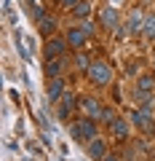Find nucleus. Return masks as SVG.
Returning a JSON list of instances; mask_svg holds the SVG:
<instances>
[{"label": "nucleus", "instance_id": "nucleus-1", "mask_svg": "<svg viewBox=\"0 0 155 161\" xmlns=\"http://www.w3.org/2000/svg\"><path fill=\"white\" fill-rule=\"evenodd\" d=\"M88 78H91L96 86H107L110 80H112V67H110L104 59H96V62H91V67H88Z\"/></svg>", "mask_w": 155, "mask_h": 161}, {"label": "nucleus", "instance_id": "nucleus-2", "mask_svg": "<svg viewBox=\"0 0 155 161\" xmlns=\"http://www.w3.org/2000/svg\"><path fill=\"white\" fill-rule=\"evenodd\" d=\"M72 137L78 142H91V140H96V124H94V118H83L78 124H72Z\"/></svg>", "mask_w": 155, "mask_h": 161}, {"label": "nucleus", "instance_id": "nucleus-3", "mask_svg": "<svg viewBox=\"0 0 155 161\" xmlns=\"http://www.w3.org/2000/svg\"><path fill=\"white\" fill-rule=\"evenodd\" d=\"M67 46H70V43H67L64 38H51V40H48V46H46V51H43V54H46V59H59V57H64Z\"/></svg>", "mask_w": 155, "mask_h": 161}, {"label": "nucleus", "instance_id": "nucleus-4", "mask_svg": "<svg viewBox=\"0 0 155 161\" xmlns=\"http://www.w3.org/2000/svg\"><path fill=\"white\" fill-rule=\"evenodd\" d=\"M99 22H102L107 30H118V24H121V19H118V8H115V6L102 8V14H99Z\"/></svg>", "mask_w": 155, "mask_h": 161}, {"label": "nucleus", "instance_id": "nucleus-5", "mask_svg": "<svg viewBox=\"0 0 155 161\" xmlns=\"http://www.w3.org/2000/svg\"><path fill=\"white\" fill-rule=\"evenodd\" d=\"M131 124L139 126V129H144V132H152V115H150L147 110H142V108L131 113Z\"/></svg>", "mask_w": 155, "mask_h": 161}, {"label": "nucleus", "instance_id": "nucleus-6", "mask_svg": "<svg viewBox=\"0 0 155 161\" xmlns=\"http://www.w3.org/2000/svg\"><path fill=\"white\" fill-rule=\"evenodd\" d=\"M88 156H91V158L94 161H104V158H107V142H104V140H91V145H88Z\"/></svg>", "mask_w": 155, "mask_h": 161}, {"label": "nucleus", "instance_id": "nucleus-7", "mask_svg": "<svg viewBox=\"0 0 155 161\" xmlns=\"http://www.w3.org/2000/svg\"><path fill=\"white\" fill-rule=\"evenodd\" d=\"M80 108L88 113V118H102V113H104V108H99V102L94 97H86V99H80Z\"/></svg>", "mask_w": 155, "mask_h": 161}, {"label": "nucleus", "instance_id": "nucleus-8", "mask_svg": "<svg viewBox=\"0 0 155 161\" xmlns=\"http://www.w3.org/2000/svg\"><path fill=\"white\" fill-rule=\"evenodd\" d=\"M144 19H147V16H144V14L139 11V8H137V11H131V16H128V24H126V27H128V32H131V35L142 32V27H144Z\"/></svg>", "mask_w": 155, "mask_h": 161}, {"label": "nucleus", "instance_id": "nucleus-9", "mask_svg": "<svg viewBox=\"0 0 155 161\" xmlns=\"http://www.w3.org/2000/svg\"><path fill=\"white\" fill-rule=\"evenodd\" d=\"M64 94H67V92H64V80L62 78H54L51 86H48V99H51V102H59Z\"/></svg>", "mask_w": 155, "mask_h": 161}, {"label": "nucleus", "instance_id": "nucleus-10", "mask_svg": "<svg viewBox=\"0 0 155 161\" xmlns=\"http://www.w3.org/2000/svg\"><path fill=\"white\" fill-rule=\"evenodd\" d=\"M86 38H88V35L83 32L80 27H72V30H70V32H67V43H70V46H72V48H80L83 43H86Z\"/></svg>", "mask_w": 155, "mask_h": 161}, {"label": "nucleus", "instance_id": "nucleus-11", "mask_svg": "<svg viewBox=\"0 0 155 161\" xmlns=\"http://www.w3.org/2000/svg\"><path fill=\"white\" fill-rule=\"evenodd\" d=\"M46 73L51 75V78H62V73H64V57H59V59H48Z\"/></svg>", "mask_w": 155, "mask_h": 161}, {"label": "nucleus", "instance_id": "nucleus-12", "mask_svg": "<svg viewBox=\"0 0 155 161\" xmlns=\"http://www.w3.org/2000/svg\"><path fill=\"white\" fill-rule=\"evenodd\" d=\"M72 108H75V99L70 97V94H64V97H62V105H59V118L67 121L70 113H72Z\"/></svg>", "mask_w": 155, "mask_h": 161}, {"label": "nucleus", "instance_id": "nucleus-13", "mask_svg": "<svg viewBox=\"0 0 155 161\" xmlns=\"http://www.w3.org/2000/svg\"><path fill=\"white\" fill-rule=\"evenodd\" d=\"M152 89H155V78H152V75H142V78L137 80V92L139 94H144V92L150 94Z\"/></svg>", "mask_w": 155, "mask_h": 161}, {"label": "nucleus", "instance_id": "nucleus-14", "mask_svg": "<svg viewBox=\"0 0 155 161\" xmlns=\"http://www.w3.org/2000/svg\"><path fill=\"white\" fill-rule=\"evenodd\" d=\"M38 24H40V35H54V30H56V19L48 16V14H46Z\"/></svg>", "mask_w": 155, "mask_h": 161}, {"label": "nucleus", "instance_id": "nucleus-15", "mask_svg": "<svg viewBox=\"0 0 155 161\" xmlns=\"http://www.w3.org/2000/svg\"><path fill=\"white\" fill-rule=\"evenodd\" d=\"M72 14L78 19H88V14H91V3H88V0H80V3L72 8Z\"/></svg>", "mask_w": 155, "mask_h": 161}, {"label": "nucleus", "instance_id": "nucleus-16", "mask_svg": "<svg viewBox=\"0 0 155 161\" xmlns=\"http://www.w3.org/2000/svg\"><path fill=\"white\" fill-rule=\"evenodd\" d=\"M142 35H144V38H147V40H155V16H147V19H144Z\"/></svg>", "mask_w": 155, "mask_h": 161}, {"label": "nucleus", "instance_id": "nucleus-17", "mask_svg": "<svg viewBox=\"0 0 155 161\" xmlns=\"http://www.w3.org/2000/svg\"><path fill=\"white\" fill-rule=\"evenodd\" d=\"M112 132H115V137H128V124L123 118H118L112 124Z\"/></svg>", "mask_w": 155, "mask_h": 161}, {"label": "nucleus", "instance_id": "nucleus-18", "mask_svg": "<svg viewBox=\"0 0 155 161\" xmlns=\"http://www.w3.org/2000/svg\"><path fill=\"white\" fill-rule=\"evenodd\" d=\"M102 121L107 124V126H112V124H115L118 118H115V113H112V110H104V113H102Z\"/></svg>", "mask_w": 155, "mask_h": 161}, {"label": "nucleus", "instance_id": "nucleus-19", "mask_svg": "<svg viewBox=\"0 0 155 161\" xmlns=\"http://www.w3.org/2000/svg\"><path fill=\"white\" fill-rule=\"evenodd\" d=\"M80 30H83V32L88 35V38H91V35H94V24L88 22V19H83V24H80Z\"/></svg>", "mask_w": 155, "mask_h": 161}, {"label": "nucleus", "instance_id": "nucleus-20", "mask_svg": "<svg viewBox=\"0 0 155 161\" xmlns=\"http://www.w3.org/2000/svg\"><path fill=\"white\" fill-rule=\"evenodd\" d=\"M75 64H78L80 70H88V67H91V62H88V57H83V54L78 57V62H75Z\"/></svg>", "mask_w": 155, "mask_h": 161}, {"label": "nucleus", "instance_id": "nucleus-21", "mask_svg": "<svg viewBox=\"0 0 155 161\" xmlns=\"http://www.w3.org/2000/svg\"><path fill=\"white\" fill-rule=\"evenodd\" d=\"M59 3H62V8H75L80 0H59Z\"/></svg>", "mask_w": 155, "mask_h": 161}, {"label": "nucleus", "instance_id": "nucleus-22", "mask_svg": "<svg viewBox=\"0 0 155 161\" xmlns=\"http://www.w3.org/2000/svg\"><path fill=\"white\" fill-rule=\"evenodd\" d=\"M104 161H118V158H115V156H107V158H104Z\"/></svg>", "mask_w": 155, "mask_h": 161}, {"label": "nucleus", "instance_id": "nucleus-23", "mask_svg": "<svg viewBox=\"0 0 155 161\" xmlns=\"http://www.w3.org/2000/svg\"><path fill=\"white\" fill-rule=\"evenodd\" d=\"M110 3H112V6H118V3H121V0H110Z\"/></svg>", "mask_w": 155, "mask_h": 161}]
</instances>
